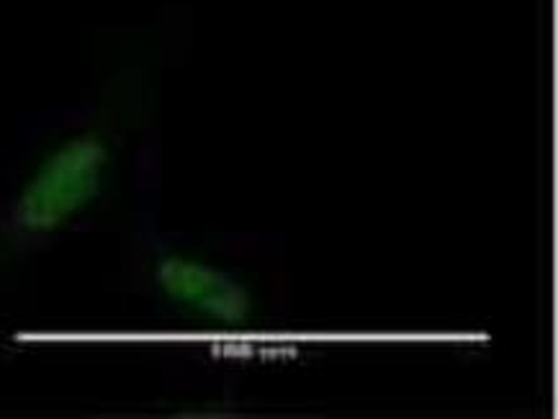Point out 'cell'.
Masks as SVG:
<instances>
[{
  "mask_svg": "<svg viewBox=\"0 0 558 419\" xmlns=\"http://www.w3.org/2000/svg\"><path fill=\"white\" fill-rule=\"evenodd\" d=\"M109 168V139L85 134L41 162L19 201L16 222L26 232H49L96 196Z\"/></svg>",
  "mask_w": 558,
  "mask_h": 419,
  "instance_id": "obj_1",
  "label": "cell"
},
{
  "mask_svg": "<svg viewBox=\"0 0 558 419\" xmlns=\"http://www.w3.org/2000/svg\"><path fill=\"white\" fill-rule=\"evenodd\" d=\"M160 286L173 301L191 307L217 322H242L247 298L225 275L202 266V262L170 258L160 266Z\"/></svg>",
  "mask_w": 558,
  "mask_h": 419,
  "instance_id": "obj_2",
  "label": "cell"
}]
</instances>
